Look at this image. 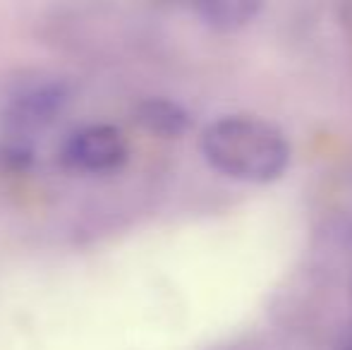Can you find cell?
I'll return each mask as SVG.
<instances>
[{
	"label": "cell",
	"mask_w": 352,
	"mask_h": 350,
	"mask_svg": "<svg viewBox=\"0 0 352 350\" xmlns=\"http://www.w3.org/2000/svg\"><path fill=\"white\" fill-rule=\"evenodd\" d=\"M343 350H352V343H348V346H345Z\"/></svg>",
	"instance_id": "8992f818"
},
{
	"label": "cell",
	"mask_w": 352,
	"mask_h": 350,
	"mask_svg": "<svg viewBox=\"0 0 352 350\" xmlns=\"http://www.w3.org/2000/svg\"><path fill=\"white\" fill-rule=\"evenodd\" d=\"M130 144L116 125L91 122L77 127L60 146V161L67 171L84 175L116 173L127 164Z\"/></svg>",
	"instance_id": "3957f363"
},
{
	"label": "cell",
	"mask_w": 352,
	"mask_h": 350,
	"mask_svg": "<svg viewBox=\"0 0 352 350\" xmlns=\"http://www.w3.org/2000/svg\"><path fill=\"white\" fill-rule=\"evenodd\" d=\"M199 151L216 173L247 185H269L287 173L292 149L274 122L256 116H223L199 137Z\"/></svg>",
	"instance_id": "6da1fadb"
},
{
	"label": "cell",
	"mask_w": 352,
	"mask_h": 350,
	"mask_svg": "<svg viewBox=\"0 0 352 350\" xmlns=\"http://www.w3.org/2000/svg\"><path fill=\"white\" fill-rule=\"evenodd\" d=\"M137 122L148 130L151 135L166 137V140H177L192 127V116L185 106L170 98H144L137 106Z\"/></svg>",
	"instance_id": "5b68a950"
},
{
	"label": "cell",
	"mask_w": 352,
	"mask_h": 350,
	"mask_svg": "<svg viewBox=\"0 0 352 350\" xmlns=\"http://www.w3.org/2000/svg\"><path fill=\"white\" fill-rule=\"evenodd\" d=\"M72 101V91L60 77L36 75L22 80L5 96L3 116L14 135H27L34 130L53 125Z\"/></svg>",
	"instance_id": "7a4b0ae2"
},
{
	"label": "cell",
	"mask_w": 352,
	"mask_h": 350,
	"mask_svg": "<svg viewBox=\"0 0 352 350\" xmlns=\"http://www.w3.org/2000/svg\"><path fill=\"white\" fill-rule=\"evenodd\" d=\"M197 17L213 32H240L256 19L266 0H192Z\"/></svg>",
	"instance_id": "277c9868"
}]
</instances>
